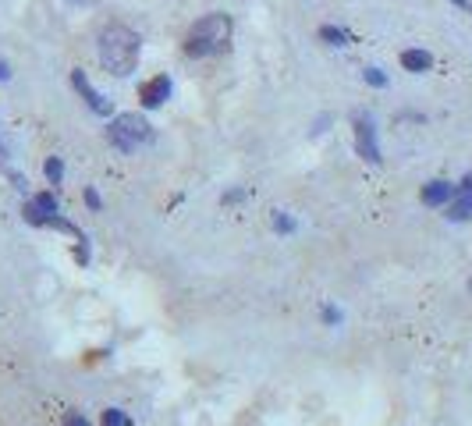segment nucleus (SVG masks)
Here are the masks:
<instances>
[{
  "instance_id": "obj_1",
  "label": "nucleus",
  "mask_w": 472,
  "mask_h": 426,
  "mask_svg": "<svg viewBox=\"0 0 472 426\" xmlns=\"http://www.w3.org/2000/svg\"><path fill=\"white\" fill-rule=\"evenodd\" d=\"M96 54H100V64L107 75L114 79H128L135 68H139V57H142V40L139 33H132L128 25H107L96 40Z\"/></svg>"
},
{
  "instance_id": "obj_2",
  "label": "nucleus",
  "mask_w": 472,
  "mask_h": 426,
  "mask_svg": "<svg viewBox=\"0 0 472 426\" xmlns=\"http://www.w3.org/2000/svg\"><path fill=\"white\" fill-rule=\"evenodd\" d=\"M231 29H234L231 15H224V11L202 15L185 36V54L188 57H217V54H224L227 43H231Z\"/></svg>"
},
{
  "instance_id": "obj_3",
  "label": "nucleus",
  "mask_w": 472,
  "mask_h": 426,
  "mask_svg": "<svg viewBox=\"0 0 472 426\" xmlns=\"http://www.w3.org/2000/svg\"><path fill=\"white\" fill-rule=\"evenodd\" d=\"M107 142H110V149H117V153H135L139 146H146V142H153V125L142 117V114H117V117H110V125H107Z\"/></svg>"
},
{
  "instance_id": "obj_4",
  "label": "nucleus",
  "mask_w": 472,
  "mask_h": 426,
  "mask_svg": "<svg viewBox=\"0 0 472 426\" xmlns=\"http://www.w3.org/2000/svg\"><path fill=\"white\" fill-rule=\"evenodd\" d=\"M355 125V153L369 163H380V142H376V128H373V117L369 114H355L352 117Z\"/></svg>"
},
{
  "instance_id": "obj_5",
  "label": "nucleus",
  "mask_w": 472,
  "mask_h": 426,
  "mask_svg": "<svg viewBox=\"0 0 472 426\" xmlns=\"http://www.w3.org/2000/svg\"><path fill=\"white\" fill-rule=\"evenodd\" d=\"M444 217L454 221V224L472 221V174H465V178L454 185V199L447 202V213H444Z\"/></svg>"
},
{
  "instance_id": "obj_6",
  "label": "nucleus",
  "mask_w": 472,
  "mask_h": 426,
  "mask_svg": "<svg viewBox=\"0 0 472 426\" xmlns=\"http://www.w3.org/2000/svg\"><path fill=\"white\" fill-rule=\"evenodd\" d=\"M71 86H75V93L86 100V107H89L93 114L110 117V100H107L103 93H96V89H93V82L86 79V71H82V68H75V71H71Z\"/></svg>"
},
{
  "instance_id": "obj_7",
  "label": "nucleus",
  "mask_w": 472,
  "mask_h": 426,
  "mask_svg": "<svg viewBox=\"0 0 472 426\" xmlns=\"http://www.w3.org/2000/svg\"><path fill=\"white\" fill-rule=\"evenodd\" d=\"M171 75H153L149 82H142L139 86V100H142V107L146 110H156V107H163L167 100H171Z\"/></svg>"
},
{
  "instance_id": "obj_8",
  "label": "nucleus",
  "mask_w": 472,
  "mask_h": 426,
  "mask_svg": "<svg viewBox=\"0 0 472 426\" xmlns=\"http://www.w3.org/2000/svg\"><path fill=\"white\" fill-rule=\"evenodd\" d=\"M451 199H454V185H451V181L437 178V181L422 185V202H426V206H447Z\"/></svg>"
},
{
  "instance_id": "obj_9",
  "label": "nucleus",
  "mask_w": 472,
  "mask_h": 426,
  "mask_svg": "<svg viewBox=\"0 0 472 426\" xmlns=\"http://www.w3.org/2000/svg\"><path fill=\"white\" fill-rule=\"evenodd\" d=\"M401 68H405V71H412V75H422V71H430V68H433V54H426V50H419V47L401 50Z\"/></svg>"
},
{
  "instance_id": "obj_10",
  "label": "nucleus",
  "mask_w": 472,
  "mask_h": 426,
  "mask_svg": "<svg viewBox=\"0 0 472 426\" xmlns=\"http://www.w3.org/2000/svg\"><path fill=\"white\" fill-rule=\"evenodd\" d=\"M320 40L330 43V47H348V33L338 29V25H323V29H320Z\"/></svg>"
},
{
  "instance_id": "obj_11",
  "label": "nucleus",
  "mask_w": 472,
  "mask_h": 426,
  "mask_svg": "<svg viewBox=\"0 0 472 426\" xmlns=\"http://www.w3.org/2000/svg\"><path fill=\"white\" fill-rule=\"evenodd\" d=\"M43 174H47L50 185H61V181H64V160H61V156H50V160L43 163Z\"/></svg>"
},
{
  "instance_id": "obj_12",
  "label": "nucleus",
  "mask_w": 472,
  "mask_h": 426,
  "mask_svg": "<svg viewBox=\"0 0 472 426\" xmlns=\"http://www.w3.org/2000/svg\"><path fill=\"white\" fill-rule=\"evenodd\" d=\"M100 426H135V422L128 419V412H125V408H107V412H103V419H100Z\"/></svg>"
},
{
  "instance_id": "obj_13",
  "label": "nucleus",
  "mask_w": 472,
  "mask_h": 426,
  "mask_svg": "<svg viewBox=\"0 0 472 426\" xmlns=\"http://www.w3.org/2000/svg\"><path fill=\"white\" fill-rule=\"evenodd\" d=\"M295 228H299L295 217H288V213H281V209L274 213V231H277V235H295Z\"/></svg>"
},
{
  "instance_id": "obj_14",
  "label": "nucleus",
  "mask_w": 472,
  "mask_h": 426,
  "mask_svg": "<svg viewBox=\"0 0 472 426\" xmlns=\"http://www.w3.org/2000/svg\"><path fill=\"white\" fill-rule=\"evenodd\" d=\"M366 82L376 86V89H384V86H387V75H384L380 68H366Z\"/></svg>"
},
{
  "instance_id": "obj_15",
  "label": "nucleus",
  "mask_w": 472,
  "mask_h": 426,
  "mask_svg": "<svg viewBox=\"0 0 472 426\" xmlns=\"http://www.w3.org/2000/svg\"><path fill=\"white\" fill-rule=\"evenodd\" d=\"M75 263H79V267L89 263V238H79V246H75Z\"/></svg>"
},
{
  "instance_id": "obj_16",
  "label": "nucleus",
  "mask_w": 472,
  "mask_h": 426,
  "mask_svg": "<svg viewBox=\"0 0 472 426\" xmlns=\"http://www.w3.org/2000/svg\"><path fill=\"white\" fill-rule=\"evenodd\" d=\"M320 316H323V323H327V327H338V323H341V309H338V306H323V313H320Z\"/></svg>"
},
{
  "instance_id": "obj_17",
  "label": "nucleus",
  "mask_w": 472,
  "mask_h": 426,
  "mask_svg": "<svg viewBox=\"0 0 472 426\" xmlns=\"http://www.w3.org/2000/svg\"><path fill=\"white\" fill-rule=\"evenodd\" d=\"M61 426H89V419H86L82 412H75V408H71V412H64V419H61Z\"/></svg>"
},
{
  "instance_id": "obj_18",
  "label": "nucleus",
  "mask_w": 472,
  "mask_h": 426,
  "mask_svg": "<svg viewBox=\"0 0 472 426\" xmlns=\"http://www.w3.org/2000/svg\"><path fill=\"white\" fill-rule=\"evenodd\" d=\"M249 195V188H231V192H224V206H234V202H242Z\"/></svg>"
},
{
  "instance_id": "obj_19",
  "label": "nucleus",
  "mask_w": 472,
  "mask_h": 426,
  "mask_svg": "<svg viewBox=\"0 0 472 426\" xmlns=\"http://www.w3.org/2000/svg\"><path fill=\"white\" fill-rule=\"evenodd\" d=\"M86 202H89V209H103V199L96 188H86Z\"/></svg>"
},
{
  "instance_id": "obj_20",
  "label": "nucleus",
  "mask_w": 472,
  "mask_h": 426,
  "mask_svg": "<svg viewBox=\"0 0 472 426\" xmlns=\"http://www.w3.org/2000/svg\"><path fill=\"white\" fill-rule=\"evenodd\" d=\"M8 178H11V185H15L18 192H25V185H29V181H25V178H22V174H18L15 167H8Z\"/></svg>"
},
{
  "instance_id": "obj_21",
  "label": "nucleus",
  "mask_w": 472,
  "mask_h": 426,
  "mask_svg": "<svg viewBox=\"0 0 472 426\" xmlns=\"http://www.w3.org/2000/svg\"><path fill=\"white\" fill-rule=\"evenodd\" d=\"M8 79H11V71H8V64H4V61H0V82H8Z\"/></svg>"
},
{
  "instance_id": "obj_22",
  "label": "nucleus",
  "mask_w": 472,
  "mask_h": 426,
  "mask_svg": "<svg viewBox=\"0 0 472 426\" xmlns=\"http://www.w3.org/2000/svg\"><path fill=\"white\" fill-rule=\"evenodd\" d=\"M451 4H458V8H472V4H468V0H451Z\"/></svg>"
},
{
  "instance_id": "obj_23",
  "label": "nucleus",
  "mask_w": 472,
  "mask_h": 426,
  "mask_svg": "<svg viewBox=\"0 0 472 426\" xmlns=\"http://www.w3.org/2000/svg\"><path fill=\"white\" fill-rule=\"evenodd\" d=\"M468 292H472V281H468Z\"/></svg>"
}]
</instances>
